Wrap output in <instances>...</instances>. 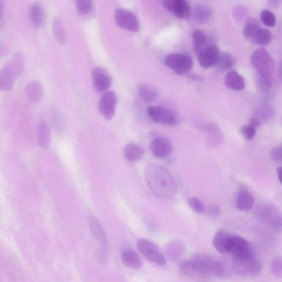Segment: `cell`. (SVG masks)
Listing matches in <instances>:
<instances>
[{"label":"cell","instance_id":"6da1fadb","mask_svg":"<svg viewBox=\"0 0 282 282\" xmlns=\"http://www.w3.org/2000/svg\"><path fill=\"white\" fill-rule=\"evenodd\" d=\"M145 178L151 192L161 200H170L177 193L173 175L163 166L156 164L147 165Z\"/></svg>","mask_w":282,"mask_h":282},{"label":"cell","instance_id":"7a4b0ae2","mask_svg":"<svg viewBox=\"0 0 282 282\" xmlns=\"http://www.w3.org/2000/svg\"><path fill=\"white\" fill-rule=\"evenodd\" d=\"M195 271L196 279H205L214 277H223L225 269L223 265L213 256L205 254L195 255L190 260Z\"/></svg>","mask_w":282,"mask_h":282},{"label":"cell","instance_id":"3957f363","mask_svg":"<svg viewBox=\"0 0 282 282\" xmlns=\"http://www.w3.org/2000/svg\"><path fill=\"white\" fill-rule=\"evenodd\" d=\"M257 220L276 232H280L282 227L281 215L277 207L274 204L259 203L255 209Z\"/></svg>","mask_w":282,"mask_h":282},{"label":"cell","instance_id":"277c9868","mask_svg":"<svg viewBox=\"0 0 282 282\" xmlns=\"http://www.w3.org/2000/svg\"><path fill=\"white\" fill-rule=\"evenodd\" d=\"M250 61L257 74L272 77L274 72V62L272 56L266 49L260 48L253 52Z\"/></svg>","mask_w":282,"mask_h":282},{"label":"cell","instance_id":"5b68a950","mask_svg":"<svg viewBox=\"0 0 282 282\" xmlns=\"http://www.w3.org/2000/svg\"><path fill=\"white\" fill-rule=\"evenodd\" d=\"M232 266L237 274L245 277H256L262 270V263L255 255L241 258H232Z\"/></svg>","mask_w":282,"mask_h":282},{"label":"cell","instance_id":"8992f818","mask_svg":"<svg viewBox=\"0 0 282 282\" xmlns=\"http://www.w3.org/2000/svg\"><path fill=\"white\" fill-rule=\"evenodd\" d=\"M166 66L176 74L184 75L193 67V60L189 55L182 53L167 55L165 60Z\"/></svg>","mask_w":282,"mask_h":282},{"label":"cell","instance_id":"52a82bcc","mask_svg":"<svg viewBox=\"0 0 282 282\" xmlns=\"http://www.w3.org/2000/svg\"><path fill=\"white\" fill-rule=\"evenodd\" d=\"M147 113L154 123L168 126H174L179 123V118L174 111L160 106H151L147 108Z\"/></svg>","mask_w":282,"mask_h":282},{"label":"cell","instance_id":"ba28073f","mask_svg":"<svg viewBox=\"0 0 282 282\" xmlns=\"http://www.w3.org/2000/svg\"><path fill=\"white\" fill-rule=\"evenodd\" d=\"M228 254L232 258H241L254 255L250 243L245 238L238 236L231 235L229 241Z\"/></svg>","mask_w":282,"mask_h":282},{"label":"cell","instance_id":"9c48e42d","mask_svg":"<svg viewBox=\"0 0 282 282\" xmlns=\"http://www.w3.org/2000/svg\"><path fill=\"white\" fill-rule=\"evenodd\" d=\"M137 248L148 260L160 266L166 264V258L158 246L146 239H140L137 242Z\"/></svg>","mask_w":282,"mask_h":282},{"label":"cell","instance_id":"30bf717a","mask_svg":"<svg viewBox=\"0 0 282 282\" xmlns=\"http://www.w3.org/2000/svg\"><path fill=\"white\" fill-rule=\"evenodd\" d=\"M118 99L114 91L105 92L98 103V110L101 115L106 120L112 119L116 112Z\"/></svg>","mask_w":282,"mask_h":282},{"label":"cell","instance_id":"8fae6325","mask_svg":"<svg viewBox=\"0 0 282 282\" xmlns=\"http://www.w3.org/2000/svg\"><path fill=\"white\" fill-rule=\"evenodd\" d=\"M115 18L118 25L123 29L131 32H138L139 22L137 17L129 10L118 9L115 11Z\"/></svg>","mask_w":282,"mask_h":282},{"label":"cell","instance_id":"7c38bea8","mask_svg":"<svg viewBox=\"0 0 282 282\" xmlns=\"http://www.w3.org/2000/svg\"><path fill=\"white\" fill-rule=\"evenodd\" d=\"M163 4L166 10L178 19H186L191 15V8L185 0H165Z\"/></svg>","mask_w":282,"mask_h":282},{"label":"cell","instance_id":"4fadbf2b","mask_svg":"<svg viewBox=\"0 0 282 282\" xmlns=\"http://www.w3.org/2000/svg\"><path fill=\"white\" fill-rule=\"evenodd\" d=\"M18 78L15 70L13 69L9 61L0 69V91L8 92L15 86Z\"/></svg>","mask_w":282,"mask_h":282},{"label":"cell","instance_id":"5bb4252c","mask_svg":"<svg viewBox=\"0 0 282 282\" xmlns=\"http://www.w3.org/2000/svg\"><path fill=\"white\" fill-rule=\"evenodd\" d=\"M150 149L153 156L158 159H165L173 152V145L167 138L157 137L152 140Z\"/></svg>","mask_w":282,"mask_h":282},{"label":"cell","instance_id":"9a60e30c","mask_svg":"<svg viewBox=\"0 0 282 282\" xmlns=\"http://www.w3.org/2000/svg\"><path fill=\"white\" fill-rule=\"evenodd\" d=\"M219 54V50L215 45H209L204 47L197 54L200 66L204 69L215 66Z\"/></svg>","mask_w":282,"mask_h":282},{"label":"cell","instance_id":"2e32d148","mask_svg":"<svg viewBox=\"0 0 282 282\" xmlns=\"http://www.w3.org/2000/svg\"><path fill=\"white\" fill-rule=\"evenodd\" d=\"M93 86L98 92L102 93L107 91L111 86L112 77L107 70L98 67L93 72Z\"/></svg>","mask_w":282,"mask_h":282},{"label":"cell","instance_id":"e0dca14e","mask_svg":"<svg viewBox=\"0 0 282 282\" xmlns=\"http://www.w3.org/2000/svg\"><path fill=\"white\" fill-rule=\"evenodd\" d=\"M88 225L91 234L101 245V250L107 251V236L100 221L95 216H90L88 219Z\"/></svg>","mask_w":282,"mask_h":282},{"label":"cell","instance_id":"ac0fdd59","mask_svg":"<svg viewBox=\"0 0 282 282\" xmlns=\"http://www.w3.org/2000/svg\"><path fill=\"white\" fill-rule=\"evenodd\" d=\"M26 95L30 102L38 104L43 100L44 87L41 81L34 80L28 82L25 87Z\"/></svg>","mask_w":282,"mask_h":282},{"label":"cell","instance_id":"d6986e66","mask_svg":"<svg viewBox=\"0 0 282 282\" xmlns=\"http://www.w3.org/2000/svg\"><path fill=\"white\" fill-rule=\"evenodd\" d=\"M28 16L32 25L40 28L44 26L46 19V13L44 7L39 3L33 4L28 11Z\"/></svg>","mask_w":282,"mask_h":282},{"label":"cell","instance_id":"ffe728a7","mask_svg":"<svg viewBox=\"0 0 282 282\" xmlns=\"http://www.w3.org/2000/svg\"><path fill=\"white\" fill-rule=\"evenodd\" d=\"M255 205L253 195L246 189H242L238 192L236 198V208L241 211H248Z\"/></svg>","mask_w":282,"mask_h":282},{"label":"cell","instance_id":"44dd1931","mask_svg":"<svg viewBox=\"0 0 282 282\" xmlns=\"http://www.w3.org/2000/svg\"><path fill=\"white\" fill-rule=\"evenodd\" d=\"M224 83L228 88L237 91L242 90L245 87V82L242 76L235 70H230L225 75Z\"/></svg>","mask_w":282,"mask_h":282},{"label":"cell","instance_id":"7402d4cb","mask_svg":"<svg viewBox=\"0 0 282 282\" xmlns=\"http://www.w3.org/2000/svg\"><path fill=\"white\" fill-rule=\"evenodd\" d=\"M231 235L226 231H218L215 234L213 244L215 249L222 254H228V248Z\"/></svg>","mask_w":282,"mask_h":282},{"label":"cell","instance_id":"603a6c76","mask_svg":"<svg viewBox=\"0 0 282 282\" xmlns=\"http://www.w3.org/2000/svg\"><path fill=\"white\" fill-rule=\"evenodd\" d=\"M184 250V245L178 240H173L168 242L165 247L166 254L173 262H176L181 257Z\"/></svg>","mask_w":282,"mask_h":282},{"label":"cell","instance_id":"cb8c5ba5","mask_svg":"<svg viewBox=\"0 0 282 282\" xmlns=\"http://www.w3.org/2000/svg\"><path fill=\"white\" fill-rule=\"evenodd\" d=\"M122 260L126 267L131 269H139L143 266V261L138 253L132 249H126L122 253Z\"/></svg>","mask_w":282,"mask_h":282},{"label":"cell","instance_id":"d4e9b609","mask_svg":"<svg viewBox=\"0 0 282 282\" xmlns=\"http://www.w3.org/2000/svg\"><path fill=\"white\" fill-rule=\"evenodd\" d=\"M193 12L195 20L199 24H207L213 18V10L206 5L199 4L195 5Z\"/></svg>","mask_w":282,"mask_h":282},{"label":"cell","instance_id":"484cf974","mask_svg":"<svg viewBox=\"0 0 282 282\" xmlns=\"http://www.w3.org/2000/svg\"><path fill=\"white\" fill-rule=\"evenodd\" d=\"M144 153L142 147L135 143H130L126 145L123 151L125 159L131 163L142 159Z\"/></svg>","mask_w":282,"mask_h":282},{"label":"cell","instance_id":"4316f807","mask_svg":"<svg viewBox=\"0 0 282 282\" xmlns=\"http://www.w3.org/2000/svg\"><path fill=\"white\" fill-rule=\"evenodd\" d=\"M235 65V60L228 52H220L215 66L221 73L228 72Z\"/></svg>","mask_w":282,"mask_h":282},{"label":"cell","instance_id":"83f0119b","mask_svg":"<svg viewBox=\"0 0 282 282\" xmlns=\"http://www.w3.org/2000/svg\"><path fill=\"white\" fill-rule=\"evenodd\" d=\"M37 140L40 146L43 149H48L51 144V137L50 128L44 121H41L37 128Z\"/></svg>","mask_w":282,"mask_h":282},{"label":"cell","instance_id":"f1b7e54d","mask_svg":"<svg viewBox=\"0 0 282 282\" xmlns=\"http://www.w3.org/2000/svg\"><path fill=\"white\" fill-rule=\"evenodd\" d=\"M9 62L15 70L18 78L24 74L26 67V59L23 53L19 51L15 52Z\"/></svg>","mask_w":282,"mask_h":282},{"label":"cell","instance_id":"f546056e","mask_svg":"<svg viewBox=\"0 0 282 282\" xmlns=\"http://www.w3.org/2000/svg\"><path fill=\"white\" fill-rule=\"evenodd\" d=\"M192 41L194 51L198 54L202 49L207 46V35L202 30H195L192 34Z\"/></svg>","mask_w":282,"mask_h":282},{"label":"cell","instance_id":"4dcf8cb0","mask_svg":"<svg viewBox=\"0 0 282 282\" xmlns=\"http://www.w3.org/2000/svg\"><path fill=\"white\" fill-rule=\"evenodd\" d=\"M52 30L54 37L60 44L65 43L66 33L62 20L59 17H55L52 21Z\"/></svg>","mask_w":282,"mask_h":282},{"label":"cell","instance_id":"1f68e13d","mask_svg":"<svg viewBox=\"0 0 282 282\" xmlns=\"http://www.w3.org/2000/svg\"><path fill=\"white\" fill-rule=\"evenodd\" d=\"M272 33L267 28L261 27L253 37L251 41L258 45H266L272 40Z\"/></svg>","mask_w":282,"mask_h":282},{"label":"cell","instance_id":"d6a6232c","mask_svg":"<svg viewBox=\"0 0 282 282\" xmlns=\"http://www.w3.org/2000/svg\"><path fill=\"white\" fill-rule=\"evenodd\" d=\"M138 95L144 102L150 103L153 102L157 97L156 89L147 84L140 85L138 89Z\"/></svg>","mask_w":282,"mask_h":282},{"label":"cell","instance_id":"836d02e7","mask_svg":"<svg viewBox=\"0 0 282 282\" xmlns=\"http://www.w3.org/2000/svg\"><path fill=\"white\" fill-rule=\"evenodd\" d=\"M207 138L211 145L217 146L222 143L223 134L216 125H210L207 130Z\"/></svg>","mask_w":282,"mask_h":282},{"label":"cell","instance_id":"e575fe53","mask_svg":"<svg viewBox=\"0 0 282 282\" xmlns=\"http://www.w3.org/2000/svg\"><path fill=\"white\" fill-rule=\"evenodd\" d=\"M261 26L257 21L255 19H251L247 22L244 27L243 33L245 38L249 41L252 40L257 31Z\"/></svg>","mask_w":282,"mask_h":282},{"label":"cell","instance_id":"d590c367","mask_svg":"<svg viewBox=\"0 0 282 282\" xmlns=\"http://www.w3.org/2000/svg\"><path fill=\"white\" fill-rule=\"evenodd\" d=\"M256 83L257 88L261 91H269L272 87V77H267L257 74Z\"/></svg>","mask_w":282,"mask_h":282},{"label":"cell","instance_id":"8d00e7d4","mask_svg":"<svg viewBox=\"0 0 282 282\" xmlns=\"http://www.w3.org/2000/svg\"><path fill=\"white\" fill-rule=\"evenodd\" d=\"M260 18L263 24L269 27H274L277 22L276 16L271 11L268 10H264L261 13Z\"/></svg>","mask_w":282,"mask_h":282},{"label":"cell","instance_id":"74e56055","mask_svg":"<svg viewBox=\"0 0 282 282\" xmlns=\"http://www.w3.org/2000/svg\"><path fill=\"white\" fill-rule=\"evenodd\" d=\"M281 258L277 256L272 259L271 263L270 270L272 276L276 278H280L282 275Z\"/></svg>","mask_w":282,"mask_h":282},{"label":"cell","instance_id":"f35d334b","mask_svg":"<svg viewBox=\"0 0 282 282\" xmlns=\"http://www.w3.org/2000/svg\"><path fill=\"white\" fill-rule=\"evenodd\" d=\"M76 8L83 15L88 13L93 8V2L89 0H80L75 2Z\"/></svg>","mask_w":282,"mask_h":282},{"label":"cell","instance_id":"ab89813d","mask_svg":"<svg viewBox=\"0 0 282 282\" xmlns=\"http://www.w3.org/2000/svg\"><path fill=\"white\" fill-rule=\"evenodd\" d=\"M189 206L196 213H202L205 210L203 203L196 197H190L187 201Z\"/></svg>","mask_w":282,"mask_h":282},{"label":"cell","instance_id":"60d3db41","mask_svg":"<svg viewBox=\"0 0 282 282\" xmlns=\"http://www.w3.org/2000/svg\"><path fill=\"white\" fill-rule=\"evenodd\" d=\"M240 132L248 140H251L256 136V129L249 125H245L240 129Z\"/></svg>","mask_w":282,"mask_h":282},{"label":"cell","instance_id":"b9f144b4","mask_svg":"<svg viewBox=\"0 0 282 282\" xmlns=\"http://www.w3.org/2000/svg\"><path fill=\"white\" fill-rule=\"evenodd\" d=\"M272 160L276 163H280L281 162V145L274 148L270 153Z\"/></svg>","mask_w":282,"mask_h":282},{"label":"cell","instance_id":"7bdbcfd3","mask_svg":"<svg viewBox=\"0 0 282 282\" xmlns=\"http://www.w3.org/2000/svg\"><path fill=\"white\" fill-rule=\"evenodd\" d=\"M205 210H207V213L210 216L214 217H217L219 216L221 213L220 208L216 206L209 207L207 209Z\"/></svg>","mask_w":282,"mask_h":282},{"label":"cell","instance_id":"ee69618b","mask_svg":"<svg viewBox=\"0 0 282 282\" xmlns=\"http://www.w3.org/2000/svg\"><path fill=\"white\" fill-rule=\"evenodd\" d=\"M249 125L253 128L257 129L261 125V122L258 118H252L250 120Z\"/></svg>","mask_w":282,"mask_h":282},{"label":"cell","instance_id":"f6af8a7d","mask_svg":"<svg viewBox=\"0 0 282 282\" xmlns=\"http://www.w3.org/2000/svg\"><path fill=\"white\" fill-rule=\"evenodd\" d=\"M4 6L2 2L0 1V20H2L4 15Z\"/></svg>","mask_w":282,"mask_h":282},{"label":"cell","instance_id":"bcb514c9","mask_svg":"<svg viewBox=\"0 0 282 282\" xmlns=\"http://www.w3.org/2000/svg\"><path fill=\"white\" fill-rule=\"evenodd\" d=\"M277 177L281 184V167L280 166L277 169Z\"/></svg>","mask_w":282,"mask_h":282},{"label":"cell","instance_id":"7dc6e473","mask_svg":"<svg viewBox=\"0 0 282 282\" xmlns=\"http://www.w3.org/2000/svg\"><path fill=\"white\" fill-rule=\"evenodd\" d=\"M271 5L273 6V7H275V6H276V7H278L279 4H280V2L279 1H272L270 2Z\"/></svg>","mask_w":282,"mask_h":282}]
</instances>
